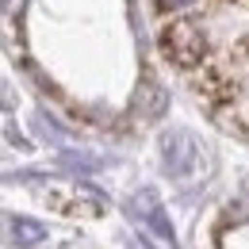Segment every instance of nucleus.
<instances>
[{"label":"nucleus","mask_w":249,"mask_h":249,"mask_svg":"<svg viewBox=\"0 0 249 249\" xmlns=\"http://www.w3.org/2000/svg\"><path fill=\"white\" fill-rule=\"evenodd\" d=\"M161 150H165V165H169V173H177V177H184L188 169H192V161H196V142L188 138L184 130L165 134Z\"/></svg>","instance_id":"nucleus-3"},{"label":"nucleus","mask_w":249,"mask_h":249,"mask_svg":"<svg viewBox=\"0 0 249 249\" xmlns=\"http://www.w3.org/2000/svg\"><path fill=\"white\" fill-rule=\"evenodd\" d=\"M130 207H134V215L142 218V222H146L150 230H157V234H161L165 242H177V234H173V222L165 218V211H161V203H157V196L150 192V188H146V192H138Z\"/></svg>","instance_id":"nucleus-2"},{"label":"nucleus","mask_w":249,"mask_h":249,"mask_svg":"<svg viewBox=\"0 0 249 249\" xmlns=\"http://www.w3.org/2000/svg\"><path fill=\"white\" fill-rule=\"evenodd\" d=\"M157 42H161L165 58L180 69H196L207 58V35L199 27V19H188V16H173V23L161 27Z\"/></svg>","instance_id":"nucleus-1"},{"label":"nucleus","mask_w":249,"mask_h":249,"mask_svg":"<svg viewBox=\"0 0 249 249\" xmlns=\"http://www.w3.org/2000/svg\"><path fill=\"white\" fill-rule=\"evenodd\" d=\"M192 4H196V0H157V12H161V16H180Z\"/></svg>","instance_id":"nucleus-5"},{"label":"nucleus","mask_w":249,"mask_h":249,"mask_svg":"<svg viewBox=\"0 0 249 249\" xmlns=\"http://www.w3.org/2000/svg\"><path fill=\"white\" fill-rule=\"evenodd\" d=\"M8 234H12L16 246H38V242H46V226L35 222V218H12Z\"/></svg>","instance_id":"nucleus-4"},{"label":"nucleus","mask_w":249,"mask_h":249,"mask_svg":"<svg viewBox=\"0 0 249 249\" xmlns=\"http://www.w3.org/2000/svg\"><path fill=\"white\" fill-rule=\"evenodd\" d=\"M19 8H23V0H0V12H4V16H16Z\"/></svg>","instance_id":"nucleus-7"},{"label":"nucleus","mask_w":249,"mask_h":249,"mask_svg":"<svg viewBox=\"0 0 249 249\" xmlns=\"http://www.w3.org/2000/svg\"><path fill=\"white\" fill-rule=\"evenodd\" d=\"M62 165H81V169H96V165H100V161H96V157H77V154H65L62 157Z\"/></svg>","instance_id":"nucleus-6"}]
</instances>
